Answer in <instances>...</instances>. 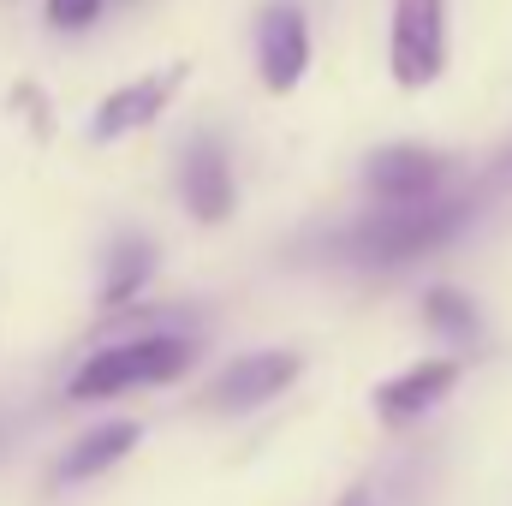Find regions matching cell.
Returning a JSON list of instances; mask_svg holds the SVG:
<instances>
[{
	"label": "cell",
	"mask_w": 512,
	"mask_h": 506,
	"mask_svg": "<svg viewBox=\"0 0 512 506\" xmlns=\"http://www.w3.org/2000/svg\"><path fill=\"white\" fill-rule=\"evenodd\" d=\"M471 221L465 203H447V197H429V203H382V215L358 221L340 251L352 262H376V268H393V262H411L423 251H441L459 227Z\"/></svg>",
	"instance_id": "cell-1"
},
{
	"label": "cell",
	"mask_w": 512,
	"mask_h": 506,
	"mask_svg": "<svg viewBox=\"0 0 512 506\" xmlns=\"http://www.w3.org/2000/svg\"><path fill=\"white\" fill-rule=\"evenodd\" d=\"M185 370H191V340L185 334H137V340L96 352L66 381V393L72 399H114V393H131V387H161V381L185 376Z\"/></svg>",
	"instance_id": "cell-2"
},
{
	"label": "cell",
	"mask_w": 512,
	"mask_h": 506,
	"mask_svg": "<svg viewBox=\"0 0 512 506\" xmlns=\"http://www.w3.org/2000/svg\"><path fill=\"white\" fill-rule=\"evenodd\" d=\"M387 72L399 90H429L447 72V0H393Z\"/></svg>",
	"instance_id": "cell-3"
},
{
	"label": "cell",
	"mask_w": 512,
	"mask_h": 506,
	"mask_svg": "<svg viewBox=\"0 0 512 506\" xmlns=\"http://www.w3.org/2000/svg\"><path fill=\"white\" fill-rule=\"evenodd\" d=\"M185 60H173V66H155V72H137L131 84L120 90H108L102 102H96V114H90V143H120L131 131L155 126L161 114H167V102L179 96V84H185Z\"/></svg>",
	"instance_id": "cell-4"
},
{
	"label": "cell",
	"mask_w": 512,
	"mask_h": 506,
	"mask_svg": "<svg viewBox=\"0 0 512 506\" xmlns=\"http://www.w3.org/2000/svg\"><path fill=\"white\" fill-rule=\"evenodd\" d=\"M256 72L268 96H292L310 72V18L298 0H268L256 18Z\"/></svg>",
	"instance_id": "cell-5"
},
{
	"label": "cell",
	"mask_w": 512,
	"mask_h": 506,
	"mask_svg": "<svg viewBox=\"0 0 512 506\" xmlns=\"http://www.w3.org/2000/svg\"><path fill=\"white\" fill-rule=\"evenodd\" d=\"M441 179H447V161L423 143H387L364 161V185L376 203H429L441 197Z\"/></svg>",
	"instance_id": "cell-6"
},
{
	"label": "cell",
	"mask_w": 512,
	"mask_h": 506,
	"mask_svg": "<svg viewBox=\"0 0 512 506\" xmlns=\"http://www.w3.org/2000/svg\"><path fill=\"white\" fill-rule=\"evenodd\" d=\"M179 197H185V209L203 221V227H215V221H227L233 215V161H227V149H221V137H209V131H197L191 143H185V155H179Z\"/></svg>",
	"instance_id": "cell-7"
},
{
	"label": "cell",
	"mask_w": 512,
	"mask_h": 506,
	"mask_svg": "<svg viewBox=\"0 0 512 506\" xmlns=\"http://www.w3.org/2000/svg\"><path fill=\"white\" fill-rule=\"evenodd\" d=\"M298 352H251V358H233L221 381L209 387V405L215 411H256V405H268L274 393H286L292 381H298Z\"/></svg>",
	"instance_id": "cell-8"
},
{
	"label": "cell",
	"mask_w": 512,
	"mask_h": 506,
	"mask_svg": "<svg viewBox=\"0 0 512 506\" xmlns=\"http://www.w3.org/2000/svg\"><path fill=\"white\" fill-rule=\"evenodd\" d=\"M453 381H459V364H453V358L411 364V370H399L393 381L376 387V411H382V423L405 429V423H417L423 411H435V405L453 393Z\"/></svg>",
	"instance_id": "cell-9"
},
{
	"label": "cell",
	"mask_w": 512,
	"mask_h": 506,
	"mask_svg": "<svg viewBox=\"0 0 512 506\" xmlns=\"http://www.w3.org/2000/svg\"><path fill=\"white\" fill-rule=\"evenodd\" d=\"M137 423H102V429H90V435H78L72 447H66V459H60V483H90V477H102L108 465H120L131 447H137Z\"/></svg>",
	"instance_id": "cell-10"
},
{
	"label": "cell",
	"mask_w": 512,
	"mask_h": 506,
	"mask_svg": "<svg viewBox=\"0 0 512 506\" xmlns=\"http://www.w3.org/2000/svg\"><path fill=\"white\" fill-rule=\"evenodd\" d=\"M149 274H155V245L149 239H120L114 251H108V274H102V304L108 310H120L131 304L143 286H149Z\"/></svg>",
	"instance_id": "cell-11"
},
{
	"label": "cell",
	"mask_w": 512,
	"mask_h": 506,
	"mask_svg": "<svg viewBox=\"0 0 512 506\" xmlns=\"http://www.w3.org/2000/svg\"><path fill=\"white\" fill-rule=\"evenodd\" d=\"M423 316H429V328L447 334V340H471V334H477V310H471V298H459L453 286H435V292L423 298Z\"/></svg>",
	"instance_id": "cell-12"
},
{
	"label": "cell",
	"mask_w": 512,
	"mask_h": 506,
	"mask_svg": "<svg viewBox=\"0 0 512 506\" xmlns=\"http://www.w3.org/2000/svg\"><path fill=\"white\" fill-rule=\"evenodd\" d=\"M102 6L108 0H42V12H48L54 30H90L102 18Z\"/></svg>",
	"instance_id": "cell-13"
},
{
	"label": "cell",
	"mask_w": 512,
	"mask_h": 506,
	"mask_svg": "<svg viewBox=\"0 0 512 506\" xmlns=\"http://www.w3.org/2000/svg\"><path fill=\"white\" fill-rule=\"evenodd\" d=\"M12 114H24V126L36 131V137H48V96H42V90H36V84H18V90H12Z\"/></svg>",
	"instance_id": "cell-14"
},
{
	"label": "cell",
	"mask_w": 512,
	"mask_h": 506,
	"mask_svg": "<svg viewBox=\"0 0 512 506\" xmlns=\"http://www.w3.org/2000/svg\"><path fill=\"white\" fill-rule=\"evenodd\" d=\"M340 506H370V489H346V501Z\"/></svg>",
	"instance_id": "cell-15"
}]
</instances>
